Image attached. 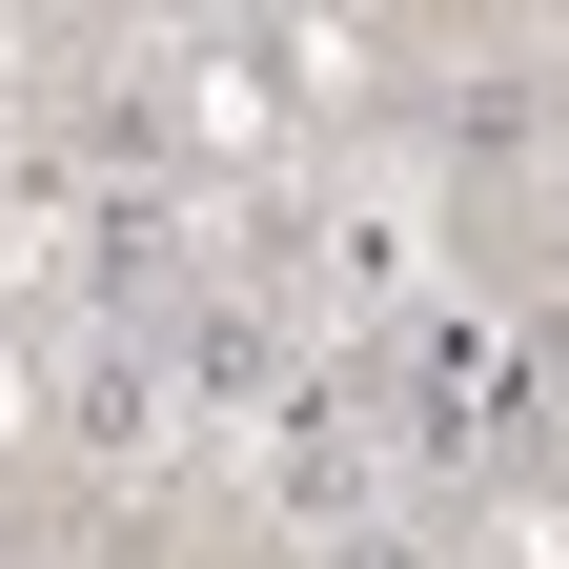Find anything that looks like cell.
Masks as SVG:
<instances>
[{
  "label": "cell",
  "instance_id": "cell-1",
  "mask_svg": "<svg viewBox=\"0 0 569 569\" xmlns=\"http://www.w3.org/2000/svg\"><path fill=\"white\" fill-rule=\"evenodd\" d=\"M326 569H427V549H407V529H346V549H326Z\"/></svg>",
  "mask_w": 569,
  "mask_h": 569
}]
</instances>
